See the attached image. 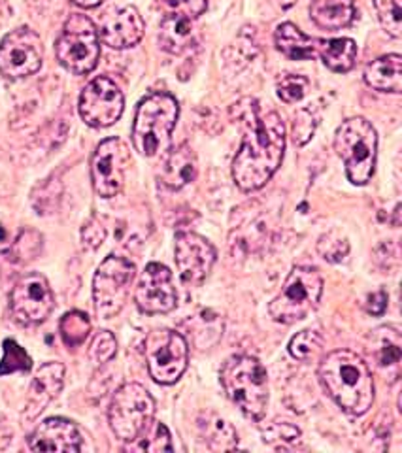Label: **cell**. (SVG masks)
<instances>
[{"mask_svg": "<svg viewBox=\"0 0 402 453\" xmlns=\"http://www.w3.org/2000/svg\"><path fill=\"white\" fill-rule=\"evenodd\" d=\"M244 111V140L233 161V180L244 193L261 189L276 174L285 151V125L276 111Z\"/></svg>", "mask_w": 402, "mask_h": 453, "instance_id": "6da1fadb", "label": "cell"}, {"mask_svg": "<svg viewBox=\"0 0 402 453\" xmlns=\"http://www.w3.org/2000/svg\"><path fill=\"white\" fill-rule=\"evenodd\" d=\"M318 378L325 393L352 416H363L375 404L376 388L367 361L352 349H335L320 361Z\"/></svg>", "mask_w": 402, "mask_h": 453, "instance_id": "7a4b0ae2", "label": "cell"}, {"mask_svg": "<svg viewBox=\"0 0 402 453\" xmlns=\"http://www.w3.org/2000/svg\"><path fill=\"white\" fill-rule=\"evenodd\" d=\"M225 395L250 419H263L268 406V374L259 359L251 356L228 357L220 372Z\"/></svg>", "mask_w": 402, "mask_h": 453, "instance_id": "3957f363", "label": "cell"}, {"mask_svg": "<svg viewBox=\"0 0 402 453\" xmlns=\"http://www.w3.org/2000/svg\"><path fill=\"white\" fill-rule=\"evenodd\" d=\"M180 118L178 101L170 93L148 95L138 104L133 125V146L143 157L166 151Z\"/></svg>", "mask_w": 402, "mask_h": 453, "instance_id": "277c9868", "label": "cell"}, {"mask_svg": "<svg viewBox=\"0 0 402 453\" xmlns=\"http://www.w3.org/2000/svg\"><path fill=\"white\" fill-rule=\"evenodd\" d=\"M335 151L346 165V174L353 186H365L376 168V129L365 118L346 119L336 129Z\"/></svg>", "mask_w": 402, "mask_h": 453, "instance_id": "5b68a950", "label": "cell"}, {"mask_svg": "<svg viewBox=\"0 0 402 453\" xmlns=\"http://www.w3.org/2000/svg\"><path fill=\"white\" fill-rule=\"evenodd\" d=\"M323 295V278L318 268L313 266H295L285 278L282 291L268 304L270 318L293 325L306 319L312 311L320 306Z\"/></svg>", "mask_w": 402, "mask_h": 453, "instance_id": "8992f818", "label": "cell"}, {"mask_svg": "<svg viewBox=\"0 0 402 453\" xmlns=\"http://www.w3.org/2000/svg\"><path fill=\"white\" fill-rule=\"evenodd\" d=\"M55 53L72 74H89L100 59V38L95 23L83 13H72L57 38Z\"/></svg>", "mask_w": 402, "mask_h": 453, "instance_id": "52a82bcc", "label": "cell"}, {"mask_svg": "<svg viewBox=\"0 0 402 453\" xmlns=\"http://www.w3.org/2000/svg\"><path fill=\"white\" fill-rule=\"evenodd\" d=\"M153 414L155 401L150 391L131 381V384L121 386L112 396L108 408L110 429L120 441L135 442L153 419Z\"/></svg>", "mask_w": 402, "mask_h": 453, "instance_id": "ba28073f", "label": "cell"}, {"mask_svg": "<svg viewBox=\"0 0 402 453\" xmlns=\"http://www.w3.org/2000/svg\"><path fill=\"white\" fill-rule=\"evenodd\" d=\"M136 276V266L120 255H108L93 278V303L98 318L112 319L123 310Z\"/></svg>", "mask_w": 402, "mask_h": 453, "instance_id": "9c48e42d", "label": "cell"}, {"mask_svg": "<svg viewBox=\"0 0 402 453\" xmlns=\"http://www.w3.org/2000/svg\"><path fill=\"white\" fill-rule=\"evenodd\" d=\"M148 372L161 386H172L188 371L189 346L180 333L170 329L151 331L143 344Z\"/></svg>", "mask_w": 402, "mask_h": 453, "instance_id": "30bf717a", "label": "cell"}, {"mask_svg": "<svg viewBox=\"0 0 402 453\" xmlns=\"http://www.w3.org/2000/svg\"><path fill=\"white\" fill-rule=\"evenodd\" d=\"M44 61V44L28 27H19L0 42V74L23 80L36 74Z\"/></svg>", "mask_w": 402, "mask_h": 453, "instance_id": "8fae6325", "label": "cell"}, {"mask_svg": "<svg viewBox=\"0 0 402 453\" xmlns=\"http://www.w3.org/2000/svg\"><path fill=\"white\" fill-rule=\"evenodd\" d=\"M131 166V151L120 138H108L97 146L91 159V181L98 196H116L123 186L127 170Z\"/></svg>", "mask_w": 402, "mask_h": 453, "instance_id": "7c38bea8", "label": "cell"}, {"mask_svg": "<svg viewBox=\"0 0 402 453\" xmlns=\"http://www.w3.org/2000/svg\"><path fill=\"white\" fill-rule=\"evenodd\" d=\"M55 306V296L48 280L38 273L21 276L10 293V311L19 325L46 321Z\"/></svg>", "mask_w": 402, "mask_h": 453, "instance_id": "4fadbf2b", "label": "cell"}, {"mask_svg": "<svg viewBox=\"0 0 402 453\" xmlns=\"http://www.w3.org/2000/svg\"><path fill=\"white\" fill-rule=\"evenodd\" d=\"M80 116L95 129H106L116 123L125 108L121 89L106 76L91 80L80 96Z\"/></svg>", "mask_w": 402, "mask_h": 453, "instance_id": "5bb4252c", "label": "cell"}, {"mask_svg": "<svg viewBox=\"0 0 402 453\" xmlns=\"http://www.w3.org/2000/svg\"><path fill=\"white\" fill-rule=\"evenodd\" d=\"M135 303L142 314H168L178 306V293L172 273L161 263H150L135 291Z\"/></svg>", "mask_w": 402, "mask_h": 453, "instance_id": "9a60e30c", "label": "cell"}, {"mask_svg": "<svg viewBox=\"0 0 402 453\" xmlns=\"http://www.w3.org/2000/svg\"><path fill=\"white\" fill-rule=\"evenodd\" d=\"M174 253L180 278L189 286L203 283L218 259V253L208 238L188 231L176 234Z\"/></svg>", "mask_w": 402, "mask_h": 453, "instance_id": "2e32d148", "label": "cell"}, {"mask_svg": "<svg viewBox=\"0 0 402 453\" xmlns=\"http://www.w3.org/2000/svg\"><path fill=\"white\" fill-rule=\"evenodd\" d=\"M98 38L112 50H127L136 46L146 31V25L135 6L108 12L97 28Z\"/></svg>", "mask_w": 402, "mask_h": 453, "instance_id": "e0dca14e", "label": "cell"}, {"mask_svg": "<svg viewBox=\"0 0 402 453\" xmlns=\"http://www.w3.org/2000/svg\"><path fill=\"white\" fill-rule=\"evenodd\" d=\"M65 386V366L61 363H46L38 368L28 388L27 403L23 410V421H35L48 404L63 391Z\"/></svg>", "mask_w": 402, "mask_h": 453, "instance_id": "ac0fdd59", "label": "cell"}, {"mask_svg": "<svg viewBox=\"0 0 402 453\" xmlns=\"http://www.w3.org/2000/svg\"><path fill=\"white\" fill-rule=\"evenodd\" d=\"M28 449L33 451H80L81 434L76 423L65 418H50L40 423L28 438Z\"/></svg>", "mask_w": 402, "mask_h": 453, "instance_id": "d6986e66", "label": "cell"}, {"mask_svg": "<svg viewBox=\"0 0 402 453\" xmlns=\"http://www.w3.org/2000/svg\"><path fill=\"white\" fill-rule=\"evenodd\" d=\"M197 174H198L197 155L189 144H182L174 150H170V153L165 157L159 178L165 188L178 191L193 183Z\"/></svg>", "mask_w": 402, "mask_h": 453, "instance_id": "ffe728a7", "label": "cell"}, {"mask_svg": "<svg viewBox=\"0 0 402 453\" xmlns=\"http://www.w3.org/2000/svg\"><path fill=\"white\" fill-rule=\"evenodd\" d=\"M365 81L376 91L398 95L402 91V57L391 53L372 61L365 70Z\"/></svg>", "mask_w": 402, "mask_h": 453, "instance_id": "44dd1931", "label": "cell"}, {"mask_svg": "<svg viewBox=\"0 0 402 453\" xmlns=\"http://www.w3.org/2000/svg\"><path fill=\"white\" fill-rule=\"evenodd\" d=\"M310 18L325 31H340L355 19L353 0H312Z\"/></svg>", "mask_w": 402, "mask_h": 453, "instance_id": "7402d4cb", "label": "cell"}, {"mask_svg": "<svg viewBox=\"0 0 402 453\" xmlns=\"http://www.w3.org/2000/svg\"><path fill=\"white\" fill-rule=\"evenodd\" d=\"M276 48L291 61H306L318 55V40L306 36L293 23H282L274 33Z\"/></svg>", "mask_w": 402, "mask_h": 453, "instance_id": "603a6c76", "label": "cell"}, {"mask_svg": "<svg viewBox=\"0 0 402 453\" xmlns=\"http://www.w3.org/2000/svg\"><path fill=\"white\" fill-rule=\"evenodd\" d=\"M318 55L333 73H350L357 61V44L352 38L318 40Z\"/></svg>", "mask_w": 402, "mask_h": 453, "instance_id": "cb8c5ba5", "label": "cell"}, {"mask_svg": "<svg viewBox=\"0 0 402 453\" xmlns=\"http://www.w3.org/2000/svg\"><path fill=\"white\" fill-rule=\"evenodd\" d=\"M193 19L183 16H165L159 27V44L165 51L180 55L193 46Z\"/></svg>", "mask_w": 402, "mask_h": 453, "instance_id": "d4e9b609", "label": "cell"}, {"mask_svg": "<svg viewBox=\"0 0 402 453\" xmlns=\"http://www.w3.org/2000/svg\"><path fill=\"white\" fill-rule=\"evenodd\" d=\"M198 427L212 449H235L238 446L236 431L218 416H206V421L198 419Z\"/></svg>", "mask_w": 402, "mask_h": 453, "instance_id": "484cf974", "label": "cell"}, {"mask_svg": "<svg viewBox=\"0 0 402 453\" xmlns=\"http://www.w3.org/2000/svg\"><path fill=\"white\" fill-rule=\"evenodd\" d=\"M59 333L63 342L68 348H78L85 340H88L91 333V319L88 314H83L80 310L66 311V314L59 321Z\"/></svg>", "mask_w": 402, "mask_h": 453, "instance_id": "4316f807", "label": "cell"}, {"mask_svg": "<svg viewBox=\"0 0 402 453\" xmlns=\"http://www.w3.org/2000/svg\"><path fill=\"white\" fill-rule=\"evenodd\" d=\"M3 359H0V378L13 372H28L33 368V359L28 357L25 348H21L16 340L6 338L3 344Z\"/></svg>", "mask_w": 402, "mask_h": 453, "instance_id": "83f0119b", "label": "cell"}, {"mask_svg": "<svg viewBox=\"0 0 402 453\" xmlns=\"http://www.w3.org/2000/svg\"><path fill=\"white\" fill-rule=\"evenodd\" d=\"M136 441H140L136 449H146V451H172L174 449L166 425H163L159 421H153V419L150 421L148 427L140 433Z\"/></svg>", "mask_w": 402, "mask_h": 453, "instance_id": "f1b7e54d", "label": "cell"}, {"mask_svg": "<svg viewBox=\"0 0 402 453\" xmlns=\"http://www.w3.org/2000/svg\"><path fill=\"white\" fill-rule=\"evenodd\" d=\"M376 357L382 366H397L400 361V338L398 333L391 327H383L376 331Z\"/></svg>", "mask_w": 402, "mask_h": 453, "instance_id": "f546056e", "label": "cell"}, {"mask_svg": "<svg viewBox=\"0 0 402 453\" xmlns=\"http://www.w3.org/2000/svg\"><path fill=\"white\" fill-rule=\"evenodd\" d=\"M323 346V336L318 331H300L298 334H295L290 342V353L291 357H295L297 361H310L315 356H318V351Z\"/></svg>", "mask_w": 402, "mask_h": 453, "instance_id": "4dcf8cb0", "label": "cell"}, {"mask_svg": "<svg viewBox=\"0 0 402 453\" xmlns=\"http://www.w3.org/2000/svg\"><path fill=\"white\" fill-rule=\"evenodd\" d=\"M318 251H320L321 257L329 263H342L350 253V242L342 233L329 231V233L320 236Z\"/></svg>", "mask_w": 402, "mask_h": 453, "instance_id": "1f68e13d", "label": "cell"}, {"mask_svg": "<svg viewBox=\"0 0 402 453\" xmlns=\"http://www.w3.org/2000/svg\"><path fill=\"white\" fill-rule=\"evenodd\" d=\"M378 19L382 27L385 28V33L400 38L402 36V8H400V0H375Z\"/></svg>", "mask_w": 402, "mask_h": 453, "instance_id": "d6a6232c", "label": "cell"}, {"mask_svg": "<svg viewBox=\"0 0 402 453\" xmlns=\"http://www.w3.org/2000/svg\"><path fill=\"white\" fill-rule=\"evenodd\" d=\"M42 244H44V238L38 231L33 229H27L23 231L16 244L12 246V255H13V261L18 263H27V261H33L35 257H38V253L42 251Z\"/></svg>", "mask_w": 402, "mask_h": 453, "instance_id": "836d02e7", "label": "cell"}, {"mask_svg": "<svg viewBox=\"0 0 402 453\" xmlns=\"http://www.w3.org/2000/svg\"><path fill=\"white\" fill-rule=\"evenodd\" d=\"M165 16H183L197 19L206 12V0H157Z\"/></svg>", "mask_w": 402, "mask_h": 453, "instance_id": "e575fe53", "label": "cell"}, {"mask_svg": "<svg viewBox=\"0 0 402 453\" xmlns=\"http://www.w3.org/2000/svg\"><path fill=\"white\" fill-rule=\"evenodd\" d=\"M310 81L305 76L298 74H285L278 80V96L283 103L293 104L303 101L306 91H308Z\"/></svg>", "mask_w": 402, "mask_h": 453, "instance_id": "d590c367", "label": "cell"}, {"mask_svg": "<svg viewBox=\"0 0 402 453\" xmlns=\"http://www.w3.org/2000/svg\"><path fill=\"white\" fill-rule=\"evenodd\" d=\"M118 353V342L116 336H113L110 331H100L93 338V342L89 346V359L95 365H104L116 357Z\"/></svg>", "mask_w": 402, "mask_h": 453, "instance_id": "8d00e7d4", "label": "cell"}, {"mask_svg": "<svg viewBox=\"0 0 402 453\" xmlns=\"http://www.w3.org/2000/svg\"><path fill=\"white\" fill-rule=\"evenodd\" d=\"M263 436H265L263 441L268 444L272 442L291 444L300 438V429L287 421H272L267 425V427H263Z\"/></svg>", "mask_w": 402, "mask_h": 453, "instance_id": "74e56055", "label": "cell"}, {"mask_svg": "<svg viewBox=\"0 0 402 453\" xmlns=\"http://www.w3.org/2000/svg\"><path fill=\"white\" fill-rule=\"evenodd\" d=\"M318 118L313 116L312 110L305 108L300 110L297 116H295V123H293V140L295 144L298 146H305L306 142L313 136L315 133V127H318V121H315Z\"/></svg>", "mask_w": 402, "mask_h": 453, "instance_id": "f35d334b", "label": "cell"}, {"mask_svg": "<svg viewBox=\"0 0 402 453\" xmlns=\"http://www.w3.org/2000/svg\"><path fill=\"white\" fill-rule=\"evenodd\" d=\"M106 226H104V221L100 219L98 216H93L88 223L83 225L81 229V240L83 244L91 248V250H97L103 246V242L106 240Z\"/></svg>", "mask_w": 402, "mask_h": 453, "instance_id": "ab89813d", "label": "cell"}, {"mask_svg": "<svg viewBox=\"0 0 402 453\" xmlns=\"http://www.w3.org/2000/svg\"><path fill=\"white\" fill-rule=\"evenodd\" d=\"M387 301H390V296H387L385 291H378L375 295H370L368 303H367V311L372 316H382L387 310Z\"/></svg>", "mask_w": 402, "mask_h": 453, "instance_id": "60d3db41", "label": "cell"}, {"mask_svg": "<svg viewBox=\"0 0 402 453\" xmlns=\"http://www.w3.org/2000/svg\"><path fill=\"white\" fill-rule=\"evenodd\" d=\"M12 436H13L12 427L3 418H0V449H4L12 442Z\"/></svg>", "mask_w": 402, "mask_h": 453, "instance_id": "b9f144b4", "label": "cell"}, {"mask_svg": "<svg viewBox=\"0 0 402 453\" xmlns=\"http://www.w3.org/2000/svg\"><path fill=\"white\" fill-rule=\"evenodd\" d=\"M72 3L81 6V8H97L98 4H103L104 0H72Z\"/></svg>", "mask_w": 402, "mask_h": 453, "instance_id": "7bdbcfd3", "label": "cell"}, {"mask_svg": "<svg viewBox=\"0 0 402 453\" xmlns=\"http://www.w3.org/2000/svg\"><path fill=\"white\" fill-rule=\"evenodd\" d=\"M295 3H297V0H280L282 8H285V10H287V8H291Z\"/></svg>", "mask_w": 402, "mask_h": 453, "instance_id": "ee69618b", "label": "cell"}]
</instances>
